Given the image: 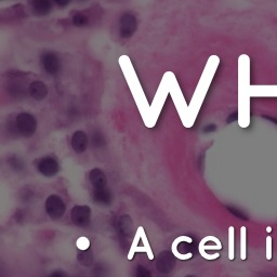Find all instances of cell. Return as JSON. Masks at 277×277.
Here are the masks:
<instances>
[{
  "instance_id": "7402d4cb",
  "label": "cell",
  "mask_w": 277,
  "mask_h": 277,
  "mask_svg": "<svg viewBox=\"0 0 277 277\" xmlns=\"http://www.w3.org/2000/svg\"><path fill=\"white\" fill-rule=\"evenodd\" d=\"M273 239L271 236L266 237V259L271 260L272 259V253H273V250H272V245H273Z\"/></svg>"
},
{
  "instance_id": "603a6c76",
  "label": "cell",
  "mask_w": 277,
  "mask_h": 277,
  "mask_svg": "<svg viewBox=\"0 0 277 277\" xmlns=\"http://www.w3.org/2000/svg\"><path fill=\"white\" fill-rule=\"evenodd\" d=\"M48 277H69V276L67 273H65V272L62 270H55V271L51 272Z\"/></svg>"
},
{
  "instance_id": "ba28073f",
  "label": "cell",
  "mask_w": 277,
  "mask_h": 277,
  "mask_svg": "<svg viewBox=\"0 0 277 277\" xmlns=\"http://www.w3.org/2000/svg\"><path fill=\"white\" fill-rule=\"evenodd\" d=\"M58 163L56 159L52 157H45L40 159L38 163V170L40 174L45 175V177H55V175L58 172Z\"/></svg>"
},
{
  "instance_id": "3957f363",
  "label": "cell",
  "mask_w": 277,
  "mask_h": 277,
  "mask_svg": "<svg viewBox=\"0 0 277 277\" xmlns=\"http://www.w3.org/2000/svg\"><path fill=\"white\" fill-rule=\"evenodd\" d=\"M45 208L47 215L52 220H58L64 216L66 211V205L60 196L50 195L45 202Z\"/></svg>"
},
{
  "instance_id": "5bb4252c",
  "label": "cell",
  "mask_w": 277,
  "mask_h": 277,
  "mask_svg": "<svg viewBox=\"0 0 277 277\" xmlns=\"http://www.w3.org/2000/svg\"><path fill=\"white\" fill-rule=\"evenodd\" d=\"M93 200L100 205H110L111 202V192L108 188L93 190Z\"/></svg>"
},
{
  "instance_id": "5b68a950",
  "label": "cell",
  "mask_w": 277,
  "mask_h": 277,
  "mask_svg": "<svg viewBox=\"0 0 277 277\" xmlns=\"http://www.w3.org/2000/svg\"><path fill=\"white\" fill-rule=\"evenodd\" d=\"M136 252H146L148 253V257H150V259H153L152 249L150 247V245H148L147 237L145 235L144 230H143V227H138L137 235L135 239H133L132 247L130 249V253L129 255H128V258L131 259L133 257V254H135Z\"/></svg>"
},
{
  "instance_id": "ffe728a7",
  "label": "cell",
  "mask_w": 277,
  "mask_h": 277,
  "mask_svg": "<svg viewBox=\"0 0 277 277\" xmlns=\"http://www.w3.org/2000/svg\"><path fill=\"white\" fill-rule=\"evenodd\" d=\"M93 277H106L108 276V269H105L102 264H98L92 270Z\"/></svg>"
},
{
  "instance_id": "6da1fadb",
  "label": "cell",
  "mask_w": 277,
  "mask_h": 277,
  "mask_svg": "<svg viewBox=\"0 0 277 277\" xmlns=\"http://www.w3.org/2000/svg\"><path fill=\"white\" fill-rule=\"evenodd\" d=\"M250 57L242 55L238 58V124L242 128L250 125Z\"/></svg>"
},
{
  "instance_id": "277c9868",
  "label": "cell",
  "mask_w": 277,
  "mask_h": 277,
  "mask_svg": "<svg viewBox=\"0 0 277 277\" xmlns=\"http://www.w3.org/2000/svg\"><path fill=\"white\" fill-rule=\"evenodd\" d=\"M175 263H177V258H175L173 252L163 251L157 255L155 261V268L158 271V273L168 275L174 270Z\"/></svg>"
},
{
  "instance_id": "7c38bea8",
  "label": "cell",
  "mask_w": 277,
  "mask_h": 277,
  "mask_svg": "<svg viewBox=\"0 0 277 277\" xmlns=\"http://www.w3.org/2000/svg\"><path fill=\"white\" fill-rule=\"evenodd\" d=\"M250 94H251V97L277 98V86H251Z\"/></svg>"
},
{
  "instance_id": "cb8c5ba5",
  "label": "cell",
  "mask_w": 277,
  "mask_h": 277,
  "mask_svg": "<svg viewBox=\"0 0 277 277\" xmlns=\"http://www.w3.org/2000/svg\"><path fill=\"white\" fill-rule=\"evenodd\" d=\"M266 232L271 233V232H272V226H268V227H266Z\"/></svg>"
},
{
  "instance_id": "44dd1931",
  "label": "cell",
  "mask_w": 277,
  "mask_h": 277,
  "mask_svg": "<svg viewBox=\"0 0 277 277\" xmlns=\"http://www.w3.org/2000/svg\"><path fill=\"white\" fill-rule=\"evenodd\" d=\"M77 248L81 250V251H83V250H88L90 247V242L89 239H87L86 237H81L77 241Z\"/></svg>"
},
{
  "instance_id": "4fadbf2b",
  "label": "cell",
  "mask_w": 277,
  "mask_h": 277,
  "mask_svg": "<svg viewBox=\"0 0 277 277\" xmlns=\"http://www.w3.org/2000/svg\"><path fill=\"white\" fill-rule=\"evenodd\" d=\"M88 137L83 131H78L72 138V146L74 151L77 153H83L87 148Z\"/></svg>"
},
{
  "instance_id": "52a82bcc",
  "label": "cell",
  "mask_w": 277,
  "mask_h": 277,
  "mask_svg": "<svg viewBox=\"0 0 277 277\" xmlns=\"http://www.w3.org/2000/svg\"><path fill=\"white\" fill-rule=\"evenodd\" d=\"M37 121L36 118L28 113L20 114L17 117L18 131L24 137H30L36 131Z\"/></svg>"
},
{
  "instance_id": "30bf717a",
  "label": "cell",
  "mask_w": 277,
  "mask_h": 277,
  "mask_svg": "<svg viewBox=\"0 0 277 277\" xmlns=\"http://www.w3.org/2000/svg\"><path fill=\"white\" fill-rule=\"evenodd\" d=\"M136 19L130 13H126L120 21V36L129 37L136 29Z\"/></svg>"
},
{
  "instance_id": "8fae6325",
  "label": "cell",
  "mask_w": 277,
  "mask_h": 277,
  "mask_svg": "<svg viewBox=\"0 0 277 277\" xmlns=\"http://www.w3.org/2000/svg\"><path fill=\"white\" fill-rule=\"evenodd\" d=\"M90 182H91L93 190H101V189H105L106 185V177L105 174L103 173L102 170L100 169H93L91 170L89 175Z\"/></svg>"
},
{
  "instance_id": "8992f818",
  "label": "cell",
  "mask_w": 277,
  "mask_h": 277,
  "mask_svg": "<svg viewBox=\"0 0 277 277\" xmlns=\"http://www.w3.org/2000/svg\"><path fill=\"white\" fill-rule=\"evenodd\" d=\"M71 219L78 227L87 226L91 220V209L86 205H77L71 211Z\"/></svg>"
},
{
  "instance_id": "9c48e42d",
  "label": "cell",
  "mask_w": 277,
  "mask_h": 277,
  "mask_svg": "<svg viewBox=\"0 0 277 277\" xmlns=\"http://www.w3.org/2000/svg\"><path fill=\"white\" fill-rule=\"evenodd\" d=\"M41 65L45 68V71L50 74V75H55L58 71H60V60L57 56L53 53H45L41 57Z\"/></svg>"
},
{
  "instance_id": "7a4b0ae2",
  "label": "cell",
  "mask_w": 277,
  "mask_h": 277,
  "mask_svg": "<svg viewBox=\"0 0 277 277\" xmlns=\"http://www.w3.org/2000/svg\"><path fill=\"white\" fill-rule=\"evenodd\" d=\"M193 241L188 236H181L177 238L172 245V252L177 259L190 260L191 258H193Z\"/></svg>"
},
{
  "instance_id": "ac0fdd59",
  "label": "cell",
  "mask_w": 277,
  "mask_h": 277,
  "mask_svg": "<svg viewBox=\"0 0 277 277\" xmlns=\"http://www.w3.org/2000/svg\"><path fill=\"white\" fill-rule=\"evenodd\" d=\"M234 234H235L234 226L228 227V258H230V260H234V258H235V251H234V248H235Z\"/></svg>"
},
{
  "instance_id": "d6986e66",
  "label": "cell",
  "mask_w": 277,
  "mask_h": 277,
  "mask_svg": "<svg viewBox=\"0 0 277 277\" xmlns=\"http://www.w3.org/2000/svg\"><path fill=\"white\" fill-rule=\"evenodd\" d=\"M135 277H153L151 271L144 265L138 264L137 265L136 271H135Z\"/></svg>"
},
{
  "instance_id": "484cf974",
  "label": "cell",
  "mask_w": 277,
  "mask_h": 277,
  "mask_svg": "<svg viewBox=\"0 0 277 277\" xmlns=\"http://www.w3.org/2000/svg\"><path fill=\"white\" fill-rule=\"evenodd\" d=\"M276 86H277V84H276Z\"/></svg>"
},
{
  "instance_id": "9a60e30c",
  "label": "cell",
  "mask_w": 277,
  "mask_h": 277,
  "mask_svg": "<svg viewBox=\"0 0 277 277\" xmlns=\"http://www.w3.org/2000/svg\"><path fill=\"white\" fill-rule=\"evenodd\" d=\"M30 95L36 100H42L47 95V86L40 82H36L30 84Z\"/></svg>"
},
{
  "instance_id": "e0dca14e",
  "label": "cell",
  "mask_w": 277,
  "mask_h": 277,
  "mask_svg": "<svg viewBox=\"0 0 277 277\" xmlns=\"http://www.w3.org/2000/svg\"><path fill=\"white\" fill-rule=\"evenodd\" d=\"M247 258V228L242 226L241 228V259L246 260Z\"/></svg>"
},
{
  "instance_id": "d4e9b609",
  "label": "cell",
  "mask_w": 277,
  "mask_h": 277,
  "mask_svg": "<svg viewBox=\"0 0 277 277\" xmlns=\"http://www.w3.org/2000/svg\"><path fill=\"white\" fill-rule=\"evenodd\" d=\"M185 277H197V276H195V275H186Z\"/></svg>"
},
{
  "instance_id": "2e32d148",
  "label": "cell",
  "mask_w": 277,
  "mask_h": 277,
  "mask_svg": "<svg viewBox=\"0 0 277 277\" xmlns=\"http://www.w3.org/2000/svg\"><path fill=\"white\" fill-rule=\"evenodd\" d=\"M77 261L83 266H91L94 262V255L90 251V249L79 251L77 254Z\"/></svg>"
}]
</instances>
